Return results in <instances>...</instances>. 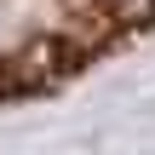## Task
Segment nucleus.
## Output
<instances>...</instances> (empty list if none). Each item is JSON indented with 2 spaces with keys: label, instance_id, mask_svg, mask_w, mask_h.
<instances>
[{
  "label": "nucleus",
  "instance_id": "1",
  "mask_svg": "<svg viewBox=\"0 0 155 155\" xmlns=\"http://www.w3.org/2000/svg\"><path fill=\"white\" fill-rule=\"evenodd\" d=\"M155 23V0H0V104L35 98Z\"/></svg>",
  "mask_w": 155,
  "mask_h": 155
}]
</instances>
